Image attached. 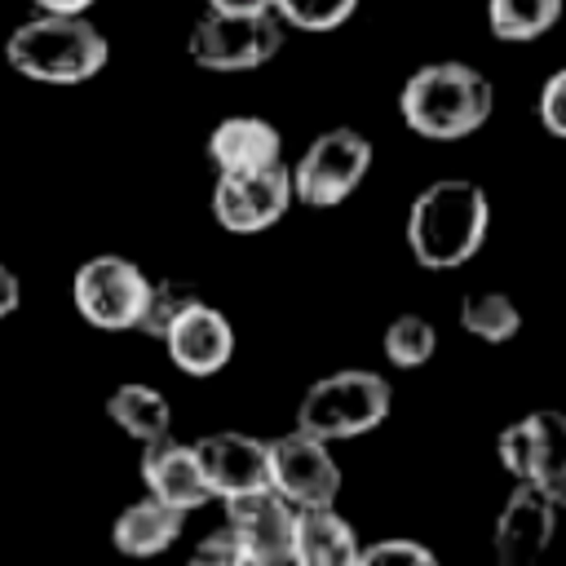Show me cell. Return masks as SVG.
Masks as SVG:
<instances>
[{
    "label": "cell",
    "mask_w": 566,
    "mask_h": 566,
    "mask_svg": "<svg viewBox=\"0 0 566 566\" xmlns=\"http://www.w3.org/2000/svg\"><path fill=\"white\" fill-rule=\"evenodd\" d=\"M562 4L566 0H486V27L504 44H526L557 27Z\"/></svg>",
    "instance_id": "obj_20"
},
{
    "label": "cell",
    "mask_w": 566,
    "mask_h": 566,
    "mask_svg": "<svg viewBox=\"0 0 566 566\" xmlns=\"http://www.w3.org/2000/svg\"><path fill=\"white\" fill-rule=\"evenodd\" d=\"M142 482H146V495L177 509V513H190V509H203L212 500L208 482H203V469L195 460V447L190 442H150L142 447Z\"/></svg>",
    "instance_id": "obj_15"
},
{
    "label": "cell",
    "mask_w": 566,
    "mask_h": 566,
    "mask_svg": "<svg viewBox=\"0 0 566 566\" xmlns=\"http://www.w3.org/2000/svg\"><path fill=\"white\" fill-rule=\"evenodd\" d=\"M495 88L469 62H424L398 93L402 124L429 142H460L491 119Z\"/></svg>",
    "instance_id": "obj_2"
},
{
    "label": "cell",
    "mask_w": 566,
    "mask_h": 566,
    "mask_svg": "<svg viewBox=\"0 0 566 566\" xmlns=\"http://www.w3.org/2000/svg\"><path fill=\"white\" fill-rule=\"evenodd\" d=\"M539 124H544L553 137L566 142V66L553 71V75L544 80V88H539Z\"/></svg>",
    "instance_id": "obj_26"
},
{
    "label": "cell",
    "mask_w": 566,
    "mask_h": 566,
    "mask_svg": "<svg viewBox=\"0 0 566 566\" xmlns=\"http://www.w3.org/2000/svg\"><path fill=\"white\" fill-rule=\"evenodd\" d=\"M363 553V539L354 522H345L336 509H301L292 526V562L287 566H354Z\"/></svg>",
    "instance_id": "obj_17"
},
{
    "label": "cell",
    "mask_w": 566,
    "mask_h": 566,
    "mask_svg": "<svg viewBox=\"0 0 566 566\" xmlns=\"http://www.w3.org/2000/svg\"><path fill=\"white\" fill-rule=\"evenodd\" d=\"M195 301H199V292H195L186 279H150L146 301H142V318H137V332L164 340V332H168Z\"/></svg>",
    "instance_id": "obj_23"
},
{
    "label": "cell",
    "mask_w": 566,
    "mask_h": 566,
    "mask_svg": "<svg viewBox=\"0 0 566 566\" xmlns=\"http://www.w3.org/2000/svg\"><path fill=\"white\" fill-rule=\"evenodd\" d=\"M40 13H88L93 0H31Z\"/></svg>",
    "instance_id": "obj_30"
},
{
    "label": "cell",
    "mask_w": 566,
    "mask_h": 566,
    "mask_svg": "<svg viewBox=\"0 0 566 566\" xmlns=\"http://www.w3.org/2000/svg\"><path fill=\"white\" fill-rule=\"evenodd\" d=\"M234 566H261V562H256V557H248V553H243V557H239V562H234Z\"/></svg>",
    "instance_id": "obj_31"
},
{
    "label": "cell",
    "mask_w": 566,
    "mask_h": 566,
    "mask_svg": "<svg viewBox=\"0 0 566 566\" xmlns=\"http://www.w3.org/2000/svg\"><path fill=\"white\" fill-rule=\"evenodd\" d=\"M208 9H217V13H261V9H270V0H203Z\"/></svg>",
    "instance_id": "obj_29"
},
{
    "label": "cell",
    "mask_w": 566,
    "mask_h": 566,
    "mask_svg": "<svg viewBox=\"0 0 566 566\" xmlns=\"http://www.w3.org/2000/svg\"><path fill=\"white\" fill-rule=\"evenodd\" d=\"M274 18L296 31H336L354 18L358 0H270Z\"/></svg>",
    "instance_id": "obj_24"
},
{
    "label": "cell",
    "mask_w": 566,
    "mask_h": 566,
    "mask_svg": "<svg viewBox=\"0 0 566 566\" xmlns=\"http://www.w3.org/2000/svg\"><path fill=\"white\" fill-rule=\"evenodd\" d=\"M106 416H111V424H115L119 433H128V438L142 442V447L164 442V438L172 433V407H168V398H164L155 385L128 380V385L111 389Z\"/></svg>",
    "instance_id": "obj_19"
},
{
    "label": "cell",
    "mask_w": 566,
    "mask_h": 566,
    "mask_svg": "<svg viewBox=\"0 0 566 566\" xmlns=\"http://www.w3.org/2000/svg\"><path fill=\"white\" fill-rule=\"evenodd\" d=\"M394 407V389L371 367H345L314 380L296 402V433L318 442H345L371 433Z\"/></svg>",
    "instance_id": "obj_4"
},
{
    "label": "cell",
    "mask_w": 566,
    "mask_h": 566,
    "mask_svg": "<svg viewBox=\"0 0 566 566\" xmlns=\"http://www.w3.org/2000/svg\"><path fill=\"white\" fill-rule=\"evenodd\" d=\"M208 159L217 172H252L283 164V137L261 115H226L208 133Z\"/></svg>",
    "instance_id": "obj_16"
},
{
    "label": "cell",
    "mask_w": 566,
    "mask_h": 566,
    "mask_svg": "<svg viewBox=\"0 0 566 566\" xmlns=\"http://www.w3.org/2000/svg\"><path fill=\"white\" fill-rule=\"evenodd\" d=\"M354 566H438V553L424 548L420 539H376L363 544Z\"/></svg>",
    "instance_id": "obj_25"
},
{
    "label": "cell",
    "mask_w": 566,
    "mask_h": 566,
    "mask_svg": "<svg viewBox=\"0 0 566 566\" xmlns=\"http://www.w3.org/2000/svg\"><path fill=\"white\" fill-rule=\"evenodd\" d=\"M181 522H186V513H177V509H168V504H159V500L146 495V500H133V504L115 517L111 544H115L124 557H159V553H168V548L177 544Z\"/></svg>",
    "instance_id": "obj_18"
},
{
    "label": "cell",
    "mask_w": 566,
    "mask_h": 566,
    "mask_svg": "<svg viewBox=\"0 0 566 566\" xmlns=\"http://www.w3.org/2000/svg\"><path fill=\"white\" fill-rule=\"evenodd\" d=\"M265 455H270V491L283 495L296 513L301 509H336L340 464L332 460L327 442L292 429V433L265 442Z\"/></svg>",
    "instance_id": "obj_9"
},
{
    "label": "cell",
    "mask_w": 566,
    "mask_h": 566,
    "mask_svg": "<svg viewBox=\"0 0 566 566\" xmlns=\"http://www.w3.org/2000/svg\"><path fill=\"white\" fill-rule=\"evenodd\" d=\"M146 287H150V279L142 274L137 261L102 252L75 270L71 301H75V314L97 332H137Z\"/></svg>",
    "instance_id": "obj_7"
},
{
    "label": "cell",
    "mask_w": 566,
    "mask_h": 566,
    "mask_svg": "<svg viewBox=\"0 0 566 566\" xmlns=\"http://www.w3.org/2000/svg\"><path fill=\"white\" fill-rule=\"evenodd\" d=\"M491 230L486 190L469 177L429 181L407 208V248L424 270H455L478 256Z\"/></svg>",
    "instance_id": "obj_1"
},
{
    "label": "cell",
    "mask_w": 566,
    "mask_h": 566,
    "mask_svg": "<svg viewBox=\"0 0 566 566\" xmlns=\"http://www.w3.org/2000/svg\"><path fill=\"white\" fill-rule=\"evenodd\" d=\"M106 57L111 44L84 13H35L4 40V62L35 84H84Z\"/></svg>",
    "instance_id": "obj_3"
},
{
    "label": "cell",
    "mask_w": 566,
    "mask_h": 566,
    "mask_svg": "<svg viewBox=\"0 0 566 566\" xmlns=\"http://www.w3.org/2000/svg\"><path fill=\"white\" fill-rule=\"evenodd\" d=\"M243 557V548L234 544V535L221 526L217 535H208V539H199V548L190 553V562L186 566H234Z\"/></svg>",
    "instance_id": "obj_27"
},
{
    "label": "cell",
    "mask_w": 566,
    "mask_h": 566,
    "mask_svg": "<svg viewBox=\"0 0 566 566\" xmlns=\"http://www.w3.org/2000/svg\"><path fill=\"white\" fill-rule=\"evenodd\" d=\"M190 447H195V460H199L203 482H208L212 495L234 500V495L270 486V455H265L261 438L221 429V433H208V438H199Z\"/></svg>",
    "instance_id": "obj_13"
},
{
    "label": "cell",
    "mask_w": 566,
    "mask_h": 566,
    "mask_svg": "<svg viewBox=\"0 0 566 566\" xmlns=\"http://www.w3.org/2000/svg\"><path fill=\"white\" fill-rule=\"evenodd\" d=\"M292 208V177L287 164L252 168V172H217L212 186V217L230 234H261L283 221Z\"/></svg>",
    "instance_id": "obj_10"
},
{
    "label": "cell",
    "mask_w": 566,
    "mask_h": 566,
    "mask_svg": "<svg viewBox=\"0 0 566 566\" xmlns=\"http://www.w3.org/2000/svg\"><path fill=\"white\" fill-rule=\"evenodd\" d=\"M164 349H168L177 371H186V376H217L230 363V354H234V327H230V318L217 305L195 301L164 332Z\"/></svg>",
    "instance_id": "obj_14"
},
{
    "label": "cell",
    "mask_w": 566,
    "mask_h": 566,
    "mask_svg": "<svg viewBox=\"0 0 566 566\" xmlns=\"http://www.w3.org/2000/svg\"><path fill=\"white\" fill-rule=\"evenodd\" d=\"M553 531H557V500L544 495L539 486L517 482L491 531L495 566H535L548 553Z\"/></svg>",
    "instance_id": "obj_11"
},
{
    "label": "cell",
    "mask_w": 566,
    "mask_h": 566,
    "mask_svg": "<svg viewBox=\"0 0 566 566\" xmlns=\"http://www.w3.org/2000/svg\"><path fill=\"white\" fill-rule=\"evenodd\" d=\"M18 305H22V279H18V270H9L0 261V318L18 314Z\"/></svg>",
    "instance_id": "obj_28"
},
{
    "label": "cell",
    "mask_w": 566,
    "mask_h": 566,
    "mask_svg": "<svg viewBox=\"0 0 566 566\" xmlns=\"http://www.w3.org/2000/svg\"><path fill=\"white\" fill-rule=\"evenodd\" d=\"M283 49V22L274 9L261 13H217L208 9L190 27V57L203 71H256Z\"/></svg>",
    "instance_id": "obj_6"
},
{
    "label": "cell",
    "mask_w": 566,
    "mask_h": 566,
    "mask_svg": "<svg viewBox=\"0 0 566 566\" xmlns=\"http://www.w3.org/2000/svg\"><path fill=\"white\" fill-rule=\"evenodd\" d=\"M504 469L526 482L539 486L544 495H553L557 504L566 500V411L539 407L522 420H513L500 442H495Z\"/></svg>",
    "instance_id": "obj_8"
},
{
    "label": "cell",
    "mask_w": 566,
    "mask_h": 566,
    "mask_svg": "<svg viewBox=\"0 0 566 566\" xmlns=\"http://www.w3.org/2000/svg\"><path fill=\"white\" fill-rule=\"evenodd\" d=\"M292 526H296V509L283 495H274L270 486L226 500V531L261 566L292 562Z\"/></svg>",
    "instance_id": "obj_12"
},
{
    "label": "cell",
    "mask_w": 566,
    "mask_h": 566,
    "mask_svg": "<svg viewBox=\"0 0 566 566\" xmlns=\"http://www.w3.org/2000/svg\"><path fill=\"white\" fill-rule=\"evenodd\" d=\"M380 349H385V358H389L394 367L416 371V367H424V363L433 358V349H438V332H433V323L420 318V314H398V318L385 327Z\"/></svg>",
    "instance_id": "obj_22"
},
{
    "label": "cell",
    "mask_w": 566,
    "mask_h": 566,
    "mask_svg": "<svg viewBox=\"0 0 566 566\" xmlns=\"http://www.w3.org/2000/svg\"><path fill=\"white\" fill-rule=\"evenodd\" d=\"M367 168H371V142L358 128H345V124L327 128L287 168L292 199H301L305 208H336L363 186Z\"/></svg>",
    "instance_id": "obj_5"
},
{
    "label": "cell",
    "mask_w": 566,
    "mask_h": 566,
    "mask_svg": "<svg viewBox=\"0 0 566 566\" xmlns=\"http://www.w3.org/2000/svg\"><path fill=\"white\" fill-rule=\"evenodd\" d=\"M460 323L469 336L486 340V345H504L517 336L522 327V310L509 292H495V287H482V292H469L460 301Z\"/></svg>",
    "instance_id": "obj_21"
}]
</instances>
